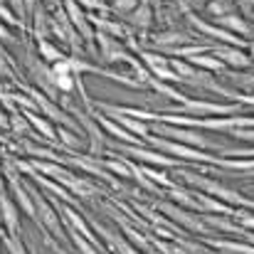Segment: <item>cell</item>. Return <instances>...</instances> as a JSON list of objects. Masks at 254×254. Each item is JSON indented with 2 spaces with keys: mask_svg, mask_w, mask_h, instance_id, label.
<instances>
[{
  "mask_svg": "<svg viewBox=\"0 0 254 254\" xmlns=\"http://www.w3.org/2000/svg\"><path fill=\"white\" fill-rule=\"evenodd\" d=\"M151 126V133L153 136H161V138H168L175 143H183V146H190V148H197V151H225V146L215 143L205 131H197V128H188V126H170V124H148Z\"/></svg>",
  "mask_w": 254,
  "mask_h": 254,
  "instance_id": "1",
  "label": "cell"
},
{
  "mask_svg": "<svg viewBox=\"0 0 254 254\" xmlns=\"http://www.w3.org/2000/svg\"><path fill=\"white\" fill-rule=\"evenodd\" d=\"M242 111V104H220V101H205V99H190L185 96V101L161 109L158 114H178V116H235Z\"/></svg>",
  "mask_w": 254,
  "mask_h": 254,
  "instance_id": "2",
  "label": "cell"
},
{
  "mask_svg": "<svg viewBox=\"0 0 254 254\" xmlns=\"http://www.w3.org/2000/svg\"><path fill=\"white\" fill-rule=\"evenodd\" d=\"M25 188H27V192H30L32 202H35L37 220H40V230H47V232H50V237H55V240H60L62 245H67V242H69V237H67V232H64V225H62L60 212L55 210L52 200H50L45 192H40V188H35V185H25Z\"/></svg>",
  "mask_w": 254,
  "mask_h": 254,
  "instance_id": "3",
  "label": "cell"
},
{
  "mask_svg": "<svg viewBox=\"0 0 254 254\" xmlns=\"http://www.w3.org/2000/svg\"><path fill=\"white\" fill-rule=\"evenodd\" d=\"M116 148L124 153V156H128L131 161H136V163H141V166H151V168H185V163L183 161H178V158H170L166 153H158V151H153V148H146V146H128V143H116Z\"/></svg>",
  "mask_w": 254,
  "mask_h": 254,
  "instance_id": "4",
  "label": "cell"
},
{
  "mask_svg": "<svg viewBox=\"0 0 254 254\" xmlns=\"http://www.w3.org/2000/svg\"><path fill=\"white\" fill-rule=\"evenodd\" d=\"M153 207L161 210L175 227H183V230L195 232V235H202V237H210V235H212V230L202 222V217L195 215V212H190V210H183V207H178V205H173V202H156Z\"/></svg>",
  "mask_w": 254,
  "mask_h": 254,
  "instance_id": "5",
  "label": "cell"
},
{
  "mask_svg": "<svg viewBox=\"0 0 254 254\" xmlns=\"http://www.w3.org/2000/svg\"><path fill=\"white\" fill-rule=\"evenodd\" d=\"M94 42H96V55H99L101 62H106V64L126 62L128 67H136V64H138V60L131 55V50H128L121 40L109 37V35H104V32H96V35H94Z\"/></svg>",
  "mask_w": 254,
  "mask_h": 254,
  "instance_id": "6",
  "label": "cell"
},
{
  "mask_svg": "<svg viewBox=\"0 0 254 254\" xmlns=\"http://www.w3.org/2000/svg\"><path fill=\"white\" fill-rule=\"evenodd\" d=\"M25 67H27V74H30V79L35 82V89L37 91H42L47 99H52V101H60V91L55 89V77H52V67L50 64H45L40 57H35L32 52H25Z\"/></svg>",
  "mask_w": 254,
  "mask_h": 254,
  "instance_id": "7",
  "label": "cell"
},
{
  "mask_svg": "<svg viewBox=\"0 0 254 254\" xmlns=\"http://www.w3.org/2000/svg\"><path fill=\"white\" fill-rule=\"evenodd\" d=\"M50 15H52V37H60L64 45H69L72 55H79L82 47H84V42H82L79 32L72 27V22H69L64 7H57V10H52Z\"/></svg>",
  "mask_w": 254,
  "mask_h": 254,
  "instance_id": "8",
  "label": "cell"
},
{
  "mask_svg": "<svg viewBox=\"0 0 254 254\" xmlns=\"http://www.w3.org/2000/svg\"><path fill=\"white\" fill-rule=\"evenodd\" d=\"M138 57H141V64H143L156 79H161V82H166V84H180L175 69L170 67V57H163V55H158V52H153V50H143V47L138 50Z\"/></svg>",
  "mask_w": 254,
  "mask_h": 254,
  "instance_id": "9",
  "label": "cell"
},
{
  "mask_svg": "<svg viewBox=\"0 0 254 254\" xmlns=\"http://www.w3.org/2000/svg\"><path fill=\"white\" fill-rule=\"evenodd\" d=\"M210 55L212 57H217L222 64H225V69H235V72H245V69H252V57L245 52V50H240V47H232V45H212V50H210Z\"/></svg>",
  "mask_w": 254,
  "mask_h": 254,
  "instance_id": "10",
  "label": "cell"
},
{
  "mask_svg": "<svg viewBox=\"0 0 254 254\" xmlns=\"http://www.w3.org/2000/svg\"><path fill=\"white\" fill-rule=\"evenodd\" d=\"M89 227H91L94 235L109 247V250H106L109 254H141L128 240H124V235L109 230L106 225H101V222H96V220H89Z\"/></svg>",
  "mask_w": 254,
  "mask_h": 254,
  "instance_id": "11",
  "label": "cell"
},
{
  "mask_svg": "<svg viewBox=\"0 0 254 254\" xmlns=\"http://www.w3.org/2000/svg\"><path fill=\"white\" fill-rule=\"evenodd\" d=\"M197 40L190 35V32H180V30H163V32H156L151 37V50L158 52V55H166L168 50L175 47H185V45H195Z\"/></svg>",
  "mask_w": 254,
  "mask_h": 254,
  "instance_id": "12",
  "label": "cell"
},
{
  "mask_svg": "<svg viewBox=\"0 0 254 254\" xmlns=\"http://www.w3.org/2000/svg\"><path fill=\"white\" fill-rule=\"evenodd\" d=\"M0 222H2L5 235L20 237V210H17L12 195L7 192V188L0 190Z\"/></svg>",
  "mask_w": 254,
  "mask_h": 254,
  "instance_id": "13",
  "label": "cell"
},
{
  "mask_svg": "<svg viewBox=\"0 0 254 254\" xmlns=\"http://www.w3.org/2000/svg\"><path fill=\"white\" fill-rule=\"evenodd\" d=\"M30 30H32V37L35 42H42V40H52V15L50 10L40 2L32 15H30Z\"/></svg>",
  "mask_w": 254,
  "mask_h": 254,
  "instance_id": "14",
  "label": "cell"
},
{
  "mask_svg": "<svg viewBox=\"0 0 254 254\" xmlns=\"http://www.w3.org/2000/svg\"><path fill=\"white\" fill-rule=\"evenodd\" d=\"M94 121H96V124H99V126H101V128H104V131H106L109 136H116V138H119L121 143H128V146H148V143H146L143 138H138V136L128 133V131H126L124 126H119L116 121H111L109 116H104L101 111H96V114H94Z\"/></svg>",
  "mask_w": 254,
  "mask_h": 254,
  "instance_id": "15",
  "label": "cell"
},
{
  "mask_svg": "<svg viewBox=\"0 0 254 254\" xmlns=\"http://www.w3.org/2000/svg\"><path fill=\"white\" fill-rule=\"evenodd\" d=\"M215 25L227 30V32H232V35H237V37H242V40L254 35V25L247 17H242L240 12H232V15H225V17H215Z\"/></svg>",
  "mask_w": 254,
  "mask_h": 254,
  "instance_id": "16",
  "label": "cell"
},
{
  "mask_svg": "<svg viewBox=\"0 0 254 254\" xmlns=\"http://www.w3.org/2000/svg\"><path fill=\"white\" fill-rule=\"evenodd\" d=\"M153 20H156V17H153V7H148V5H143V2H138V7L124 17V22H126L131 30L141 32V35H146V32L153 27Z\"/></svg>",
  "mask_w": 254,
  "mask_h": 254,
  "instance_id": "17",
  "label": "cell"
},
{
  "mask_svg": "<svg viewBox=\"0 0 254 254\" xmlns=\"http://www.w3.org/2000/svg\"><path fill=\"white\" fill-rule=\"evenodd\" d=\"M22 116H25L27 124L32 126V131L40 133L42 141H47V143H55V141H57V126H55L50 119H45V116L37 114V111H22Z\"/></svg>",
  "mask_w": 254,
  "mask_h": 254,
  "instance_id": "18",
  "label": "cell"
},
{
  "mask_svg": "<svg viewBox=\"0 0 254 254\" xmlns=\"http://www.w3.org/2000/svg\"><path fill=\"white\" fill-rule=\"evenodd\" d=\"M202 245L217 250V252H227V254H254V245L250 242H237V240H215V237H202Z\"/></svg>",
  "mask_w": 254,
  "mask_h": 254,
  "instance_id": "19",
  "label": "cell"
},
{
  "mask_svg": "<svg viewBox=\"0 0 254 254\" xmlns=\"http://www.w3.org/2000/svg\"><path fill=\"white\" fill-rule=\"evenodd\" d=\"M116 225H119V227L124 230L126 240H128V242H131V245H133V247H136V250H138L141 254H156V252H153V247H151V245L146 242V237H143V235H141V232H138L136 227L126 225V222H124V220H119V217H116Z\"/></svg>",
  "mask_w": 254,
  "mask_h": 254,
  "instance_id": "20",
  "label": "cell"
},
{
  "mask_svg": "<svg viewBox=\"0 0 254 254\" xmlns=\"http://www.w3.org/2000/svg\"><path fill=\"white\" fill-rule=\"evenodd\" d=\"M185 62H190L192 67H197V69H202V72H207V74H222V72H225V64H222L217 57H212L210 52L197 55V57H190V60H185Z\"/></svg>",
  "mask_w": 254,
  "mask_h": 254,
  "instance_id": "21",
  "label": "cell"
},
{
  "mask_svg": "<svg viewBox=\"0 0 254 254\" xmlns=\"http://www.w3.org/2000/svg\"><path fill=\"white\" fill-rule=\"evenodd\" d=\"M37 55H40V60L45 62V64H57V62H62L67 55L52 42V40H42V42H37Z\"/></svg>",
  "mask_w": 254,
  "mask_h": 254,
  "instance_id": "22",
  "label": "cell"
},
{
  "mask_svg": "<svg viewBox=\"0 0 254 254\" xmlns=\"http://www.w3.org/2000/svg\"><path fill=\"white\" fill-rule=\"evenodd\" d=\"M52 77H55V89L60 94H64V96L77 89V77L69 74V72H52Z\"/></svg>",
  "mask_w": 254,
  "mask_h": 254,
  "instance_id": "23",
  "label": "cell"
},
{
  "mask_svg": "<svg viewBox=\"0 0 254 254\" xmlns=\"http://www.w3.org/2000/svg\"><path fill=\"white\" fill-rule=\"evenodd\" d=\"M207 12L215 20V17H225V15L237 12V7H235V0H210L207 2Z\"/></svg>",
  "mask_w": 254,
  "mask_h": 254,
  "instance_id": "24",
  "label": "cell"
},
{
  "mask_svg": "<svg viewBox=\"0 0 254 254\" xmlns=\"http://www.w3.org/2000/svg\"><path fill=\"white\" fill-rule=\"evenodd\" d=\"M0 245L5 247L7 254H30L27 247L22 245V237H10V235H5V230H0Z\"/></svg>",
  "mask_w": 254,
  "mask_h": 254,
  "instance_id": "25",
  "label": "cell"
},
{
  "mask_svg": "<svg viewBox=\"0 0 254 254\" xmlns=\"http://www.w3.org/2000/svg\"><path fill=\"white\" fill-rule=\"evenodd\" d=\"M57 138H60V143L67 146V151L79 148V143H82V133H74V131H69L64 126H57Z\"/></svg>",
  "mask_w": 254,
  "mask_h": 254,
  "instance_id": "26",
  "label": "cell"
},
{
  "mask_svg": "<svg viewBox=\"0 0 254 254\" xmlns=\"http://www.w3.org/2000/svg\"><path fill=\"white\" fill-rule=\"evenodd\" d=\"M138 2H141V0H114V2H111V7H109V12L124 20L128 12H133V10L138 7Z\"/></svg>",
  "mask_w": 254,
  "mask_h": 254,
  "instance_id": "27",
  "label": "cell"
},
{
  "mask_svg": "<svg viewBox=\"0 0 254 254\" xmlns=\"http://www.w3.org/2000/svg\"><path fill=\"white\" fill-rule=\"evenodd\" d=\"M7 79V82H15V62L12 57L7 55V50H0V82Z\"/></svg>",
  "mask_w": 254,
  "mask_h": 254,
  "instance_id": "28",
  "label": "cell"
},
{
  "mask_svg": "<svg viewBox=\"0 0 254 254\" xmlns=\"http://www.w3.org/2000/svg\"><path fill=\"white\" fill-rule=\"evenodd\" d=\"M230 217L235 220L237 227H242L247 232H254V210H235Z\"/></svg>",
  "mask_w": 254,
  "mask_h": 254,
  "instance_id": "29",
  "label": "cell"
},
{
  "mask_svg": "<svg viewBox=\"0 0 254 254\" xmlns=\"http://www.w3.org/2000/svg\"><path fill=\"white\" fill-rule=\"evenodd\" d=\"M77 5L82 10H86V12H109L104 0H77Z\"/></svg>",
  "mask_w": 254,
  "mask_h": 254,
  "instance_id": "30",
  "label": "cell"
},
{
  "mask_svg": "<svg viewBox=\"0 0 254 254\" xmlns=\"http://www.w3.org/2000/svg\"><path fill=\"white\" fill-rule=\"evenodd\" d=\"M0 20H2L5 25H10V27L22 30V27H20V22H17V17L10 12V7H7V2H5V0H0Z\"/></svg>",
  "mask_w": 254,
  "mask_h": 254,
  "instance_id": "31",
  "label": "cell"
},
{
  "mask_svg": "<svg viewBox=\"0 0 254 254\" xmlns=\"http://www.w3.org/2000/svg\"><path fill=\"white\" fill-rule=\"evenodd\" d=\"M227 136H232V138H237V141H245V143L254 146V128H235V131H230Z\"/></svg>",
  "mask_w": 254,
  "mask_h": 254,
  "instance_id": "32",
  "label": "cell"
},
{
  "mask_svg": "<svg viewBox=\"0 0 254 254\" xmlns=\"http://www.w3.org/2000/svg\"><path fill=\"white\" fill-rule=\"evenodd\" d=\"M235 7L242 17H247V20L254 17V0H235Z\"/></svg>",
  "mask_w": 254,
  "mask_h": 254,
  "instance_id": "33",
  "label": "cell"
},
{
  "mask_svg": "<svg viewBox=\"0 0 254 254\" xmlns=\"http://www.w3.org/2000/svg\"><path fill=\"white\" fill-rule=\"evenodd\" d=\"M17 40H15V35L10 32V25H5L2 20H0V45L2 47H12Z\"/></svg>",
  "mask_w": 254,
  "mask_h": 254,
  "instance_id": "34",
  "label": "cell"
},
{
  "mask_svg": "<svg viewBox=\"0 0 254 254\" xmlns=\"http://www.w3.org/2000/svg\"><path fill=\"white\" fill-rule=\"evenodd\" d=\"M0 131H10V114L0 106Z\"/></svg>",
  "mask_w": 254,
  "mask_h": 254,
  "instance_id": "35",
  "label": "cell"
},
{
  "mask_svg": "<svg viewBox=\"0 0 254 254\" xmlns=\"http://www.w3.org/2000/svg\"><path fill=\"white\" fill-rule=\"evenodd\" d=\"M210 0H188V7L190 10H200V7H207Z\"/></svg>",
  "mask_w": 254,
  "mask_h": 254,
  "instance_id": "36",
  "label": "cell"
},
{
  "mask_svg": "<svg viewBox=\"0 0 254 254\" xmlns=\"http://www.w3.org/2000/svg\"><path fill=\"white\" fill-rule=\"evenodd\" d=\"M40 2H42L50 12H52V10H57V7H62V0H40Z\"/></svg>",
  "mask_w": 254,
  "mask_h": 254,
  "instance_id": "37",
  "label": "cell"
},
{
  "mask_svg": "<svg viewBox=\"0 0 254 254\" xmlns=\"http://www.w3.org/2000/svg\"><path fill=\"white\" fill-rule=\"evenodd\" d=\"M40 5V0H25V10H27V15H32V10Z\"/></svg>",
  "mask_w": 254,
  "mask_h": 254,
  "instance_id": "38",
  "label": "cell"
},
{
  "mask_svg": "<svg viewBox=\"0 0 254 254\" xmlns=\"http://www.w3.org/2000/svg\"><path fill=\"white\" fill-rule=\"evenodd\" d=\"M247 55L252 57V62H254V40H250V47H247Z\"/></svg>",
  "mask_w": 254,
  "mask_h": 254,
  "instance_id": "39",
  "label": "cell"
},
{
  "mask_svg": "<svg viewBox=\"0 0 254 254\" xmlns=\"http://www.w3.org/2000/svg\"><path fill=\"white\" fill-rule=\"evenodd\" d=\"M0 143H5V146H10V148H12V143H10V138H7V136H0Z\"/></svg>",
  "mask_w": 254,
  "mask_h": 254,
  "instance_id": "40",
  "label": "cell"
},
{
  "mask_svg": "<svg viewBox=\"0 0 254 254\" xmlns=\"http://www.w3.org/2000/svg\"><path fill=\"white\" fill-rule=\"evenodd\" d=\"M0 50H5V47H2V45H0Z\"/></svg>",
  "mask_w": 254,
  "mask_h": 254,
  "instance_id": "41",
  "label": "cell"
},
{
  "mask_svg": "<svg viewBox=\"0 0 254 254\" xmlns=\"http://www.w3.org/2000/svg\"><path fill=\"white\" fill-rule=\"evenodd\" d=\"M252 72H254V64H252Z\"/></svg>",
  "mask_w": 254,
  "mask_h": 254,
  "instance_id": "42",
  "label": "cell"
}]
</instances>
